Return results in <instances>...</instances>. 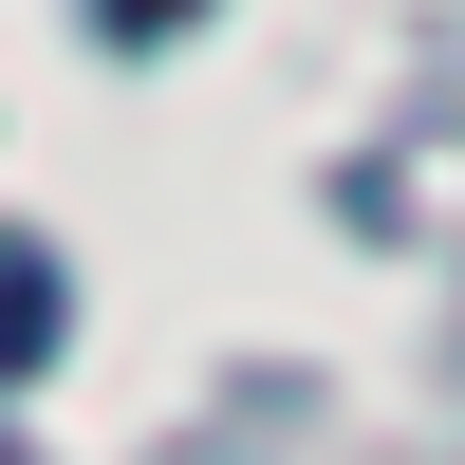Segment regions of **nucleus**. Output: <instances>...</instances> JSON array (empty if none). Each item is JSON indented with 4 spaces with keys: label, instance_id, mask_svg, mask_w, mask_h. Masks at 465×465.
<instances>
[{
    "label": "nucleus",
    "instance_id": "nucleus-1",
    "mask_svg": "<svg viewBox=\"0 0 465 465\" xmlns=\"http://www.w3.org/2000/svg\"><path fill=\"white\" fill-rule=\"evenodd\" d=\"M56 354V242H0V391Z\"/></svg>",
    "mask_w": 465,
    "mask_h": 465
},
{
    "label": "nucleus",
    "instance_id": "nucleus-2",
    "mask_svg": "<svg viewBox=\"0 0 465 465\" xmlns=\"http://www.w3.org/2000/svg\"><path fill=\"white\" fill-rule=\"evenodd\" d=\"M94 19H112V37H186L205 0H94Z\"/></svg>",
    "mask_w": 465,
    "mask_h": 465
},
{
    "label": "nucleus",
    "instance_id": "nucleus-3",
    "mask_svg": "<svg viewBox=\"0 0 465 465\" xmlns=\"http://www.w3.org/2000/svg\"><path fill=\"white\" fill-rule=\"evenodd\" d=\"M0 465H19V447H0Z\"/></svg>",
    "mask_w": 465,
    "mask_h": 465
}]
</instances>
